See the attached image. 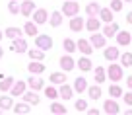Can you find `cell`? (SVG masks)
I'll use <instances>...</instances> for the list:
<instances>
[{
  "label": "cell",
  "mask_w": 132,
  "mask_h": 115,
  "mask_svg": "<svg viewBox=\"0 0 132 115\" xmlns=\"http://www.w3.org/2000/svg\"><path fill=\"white\" fill-rule=\"evenodd\" d=\"M126 115H132V105H130V107L126 109Z\"/></svg>",
  "instance_id": "47"
},
{
  "label": "cell",
  "mask_w": 132,
  "mask_h": 115,
  "mask_svg": "<svg viewBox=\"0 0 132 115\" xmlns=\"http://www.w3.org/2000/svg\"><path fill=\"white\" fill-rule=\"evenodd\" d=\"M49 78H51V84H58V86H60L62 82H66V72H64V70H60V72H53Z\"/></svg>",
  "instance_id": "31"
},
{
  "label": "cell",
  "mask_w": 132,
  "mask_h": 115,
  "mask_svg": "<svg viewBox=\"0 0 132 115\" xmlns=\"http://www.w3.org/2000/svg\"><path fill=\"white\" fill-rule=\"evenodd\" d=\"M60 70H64V72H70V70H74L76 68V61L70 57V53L68 55H64V57H60Z\"/></svg>",
  "instance_id": "11"
},
{
  "label": "cell",
  "mask_w": 132,
  "mask_h": 115,
  "mask_svg": "<svg viewBox=\"0 0 132 115\" xmlns=\"http://www.w3.org/2000/svg\"><path fill=\"white\" fill-rule=\"evenodd\" d=\"M86 29H87L89 33H93V31H99V29H101V20H99V16L87 18V20H86Z\"/></svg>",
  "instance_id": "17"
},
{
  "label": "cell",
  "mask_w": 132,
  "mask_h": 115,
  "mask_svg": "<svg viewBox=\"0 0 132 115\" xmlns=\"http://www.w3.org/2000/svg\"><path fill=\"white\" fill-rule=\"evenodd\" d=\"M74 107H76V111H78V113H84V111L87 109V102L86 99H76V103H74Z\"/></svg>",
  "instance_id": "41"
},
{
  "label": "cell",
  "mask_w": 132,
  "mask_h": 115,
  "mask_svg": "<svg viewBox=\"0 0 132 115\" xmlns=\"http://www.w3.org/2000/svg\"><path fill=\"white\" fill-rule=\"evenodd\" d=\"M122 99H124V103H126V105H132V92H124V94H122Z\"/></svg>",
  "instance_id": "43"
},
{
  "label": "cell",
  "mask_w": 132,
  "mask_h": 115,
  "mask_svg": "<svg viewBox=\"0 0 132 115\" xmlns=\"http://www.w3.org/2000/svg\"><path fill=\"white\" fill-rule=\"evenodd\" d=\"M117 43H119L120 47H126V45H130L132 43V35L126 31V29H119V33H117Z\"/></svg>",
  "instance_id": "15"
},
{
  "label": "cell",
  "mask_w": 132,
  "mask_h": 115,
  "mask_svg": "<svg viewBox=\"0 0 132 115\" xmlns=\"http://www.w3.org/2000/svg\"><path fill=\"white\" fill-rule=\"evenodd\" d=\"M76 66H78L82 72H89V70H93V62H91V59L87 57V55H82V57L76 61Z\"/></svg>",
  "instance_id": "12"
},
{
  "label": "cell",
  "mask_w": 132,
  "mask_h": 115,
  "mask_svg": "<svg viewBox=\"0 0 132 115\" xmlns=\"http://www.w3.org/2000/svg\"><path fill=\"white\" fill-rule=\"evenodd\" d=\"M119 29H120L119 24H117V21H111V24H107L103 29H101V33H103V35L109 39V37H115L117 33H119Z\"/></svg>",
  "instance_id": "19"
},
{
  "label": "cell",
  "mask_w": 132,
  "mask_h": 115,
  "mask_svg": "<svg viewBox=\"0 0 132 115\" xmlns=\"http://www.w3.org/2000/svg\"><path fill=\"white\" fill-rule=\"evenodd\" d=\"M101 94H103V90L99 88L97 82H95V86H87V96H89L91 99H99V98H101Z\"/></svg>",
  "instance_id": "33"
},
{
  "label": "cell",
  "mask_w": 132,
  "mask_h": 115,
  "mask_svg": "<svg viewBox=\"0 0 132 115\" xmlns=\"http://www.w3.org/2000/svg\"><path fill=\"white\" fill-rule=\"evenodd\" d=\"M12 111H14V113H18V115H20V113L25 115V113H31V105H29L27 102H20V103H14Z\"/></svg>",
  "instance_id": "25"
},
{
  "label": "cell",
  "mask_w": 132,
  "mask_h": 115,
  "mask_svg": "<svg viewBox=\"0 0 132 115\" xmlns=\"http://www.w3.org/2000/svg\"><path fill=\"white\" fill-rule=\"evenodd\" d=\"M4 57V49H2V47H0V59Z\"/></svg>",
  "instance_id": "48"
},
{
  "label": "cell",
  "mask_w": 132,
  "mask_h": 115,
  "mask_svg": "<svg viewBox=\"0 0 132 115\" xmlns=\"http://www.w3.org/2000/svg\"><path fill=\"white\" fill-rule=\"evenodd\" d=\"M113 18H115V14H113L111 8H101V12H99V20L105 21V24H111Z\"/></svg>",
  "instance_id": "29"
},
{
  "label": "cell",
  "mask_w": 132,
  "mask_h": 115,
  "mask_svg": "<svg viewBox=\"0 0 132 115\" xmlns=\"http://www.w3.org/2000/svg\"><path fill=\"white\" fill-rule=\"evenodd\" d=\"M119 59H120V64L122 66H132V53H122Z\"/></svg>",
  "instance_id": "40"
},
{
  "label": "cell",
  "mask_w": 132,
  "mask_h": 115,
  "mask_svg": "<svg viewBox=\"0 0 132 115\" xmlns=\"http://www.w3.org/2000/svg\"><path fill=\"white\" fill-rule=\"evenodd\" d=\"M27 70L31 74H43V72H45V64H43L41 61H33V59H31V62L27 64Z\"/></svg>",
  "instance_id": "21"
},
{
  "label": "cell",
  "mask_w": 132,
  "mask_h": 115,
  "mask_svg": "<svg viewBox=\"0 0 132 115\" xmlns=\"http://www.w3.org/2000/svg\"><path fill=\"white\" fill-rule=\"evenodd\" d=\"M25 82H27V88H31V90H35V92H41L43 88H45L43 78H41V76H35V74H33V76H29Z\"/></svg>",
  "instance_id": "8"
},
{
  "label": "cell",
  "mask_w": 132,
  "mask_h": 115,
  "mask_svg": "<svg viewBox=\"0 0 132 115\" xmlns=\"http://www.w3.org/2000/svg\"><path fill=\"white\" fill-rule=\"evenodd\" d=\"M33 12H35V2H33V0H21L20 2V14L21 16L29 18Z\"/></svg>",
  "instance_id": "9"
},
{
  "label": "cell",
  "mask_w": 132,
  "mask_h": 115,
  "mask_svg": "<svg viewBox=\"0 0 132 115\" xmlns=\"http://www.w3.org/2000/svg\"><path fill=\"white\" fill-rule=\"evenodd\" d=\"M86 27V20L82 16H72L70 18V29L72 31H82Z\"/></svg>",
  "instance_id": "18"
},
{
  "label": "cell",
  "mask_w": 132,
  "mask_h": 115,
  "mask_svg": "<svg viewBox=\"0 0 132 115\" xmlns=\"http://www.w3.org/2000/svg\"><path fill=\"white\" fill-rule=\"evenodd\" d=\"M103 111H105V113H109V115H117V113H120V107H119V103L115 102V98L105 99V103H103Z\"/></svg>",
  "instance_id": "14"
},
{
  "label": "cell",
  "mask_w": 132,
  "mask_h": 115,
  "mask_svg": "<svg viewBox=\"0 0 132 115\" xmlns=\"http://www.w3.org/2000/svg\"><path fill=\"white\" fill-rule=\"evenodd\" d=\"M2 37H4V33H2V31H0V41H2Z\"/></svg>",
  "instance_id": "49"
},
{
  "label": "cell",
  "mask_w": 132,
  "mask_h": 115,
  "mask_svg": "<svg viewBox=\"0 0 132 115\" xmlns=\"http://www.w3.org/2000/svg\"><path fill=\"white\" fill-rule=\"evenodd\" d=\"M27 55H29V59H33V61H45V51L39 49V47L27 49Z\"/></svg>",
  "instance_id": "28"
},
{
  "label": "cell",
  "mask_w": 132,
  "mask_h": 115,
  "mask_svg": "<svg viewBox=\"0 0 132 115\" xmlns=\"http://www.w3.org/2000/svg\"><path fill=\"white\" fill-rule=\"evenodd\" d=\"M25 90H27V82H23V80H16V82H14V86L10 88L8 94H12L14 98H20V96H23Z\"/></svg>",
  "instance_id": "10"
},
{
  "label": "cell",
  "mask_w": 132,
  "mask_h": 115,
  "mask_svg": "<svg viewBox=\"0 0 132 115\" xmlns=\"http://www.w3.org/2000/svg\"><path fill=\"white\" fill-rule=\"evenodd\" d=\"M49 21H51V27H60L62 21H64V14L62 12H51Z\"/></svg>",
  "instance_id": "24"
},
{
  "label": "cell",
  "mask_w": 132,
  "mask_h": 115,
  "mask_svg": "<svg viewBox=\"0 0 132 115\" xmlns=\"http://www.w3.org/2000/svg\"><path fill=\"white\" fill-rule=\"evenodd\" d=\"M122 64H117L115 61L111 62V64L107 66V78L111 80V82H120L122 80Z\"/></svg>",
  "instance_id": "1"
},
{
  "label": "cell",
  "mask_w": 132,
  "mask_h": 115,
  "mask_svg": "<svg viewBox=\"0 0 132 115\" xmlns=\"http://www.w3.org/2000/svg\"><path fill=\"white\" fill-rule=\"evenodd\" d=\"M0 107H2V111H8V109H12L14 107V96L12 94H8V96H0Z\"/></svg>",
  "instance_id": "23"
},
{
  "label": "cell",
  "mask_w": 132,
  "mask_h": 115,
  "mask_svg": "<svg viewBox=\"0 0 132 115\" xmlns=\"http://www.w3.org/2000/svg\"><path fill=\"white\" fill-rule=\"evenodd\" d=\"M23 31H25V35H29V37H35L37 35V24L33 20H29V21H25V25H23Z\"/></svg>",
  "instance_id": "27"
},
{
  "label": "cell",
  "mask_w": 132,
  "mask_h": 115,
  "mask_svg": "<svg viewBox=\"0 0 132 115\" xmlns=\"http://www.w3.org/2000/svg\"><path fill=\"white\" fill-rule=\"evenodd\" d=\"M76 47H78V51H80L82 55H87V57L95 51L93 45L89 43V39H78V41H76Z\"/></svg>",
  "instance_id": "13"
},
{
  "label": "cell",
  "mask_w": 132,
  "mask_h": 115,
  "mask_svg": "<svg viewBox=\"0 0 132 115\" xmlns=\"http://www.w3.org/2000/svg\"><path fill=\"white\" fill-rule=\"evenodd\" d=\"M31 16H33V21L37 25H43V24L49 21V12H47L45 8H35V12H33Z\"/></svg>",
  "instance_id": "7"
},
{
  "label": "cell",
  "mask_w": 132,
  "mask_h": 115,
  "mask_svg": "<svg viewBox=\"0 0 132 115\" xmlns=\"http://www.w3.org/2000/svg\"><path fill=\"white\" fill-rule=\"evenodd\" d=\"M74 86H68L66 82H62L60 84V88H58V98H62L64 102H70L72 98H74Z\"/></svg>",
  "instance_id": "6"
},
{
  "label": "cell",
  "mask_w": 132,
  "mask_h": 115,
  "mask_svg": "<svg viewBox=\"0 0 132 115\" xmlns=\"http://www.w3.org/2000/svg\"><path fill=\"white\" fill-rule=\"evenodd\" d=\"M74 92L76 94H82V92H87V80L84 78V76H78V78L74 80Z\"/></svg>",
  "instance_id": "22"
},
{
  "label": "cell",
  "mask_w": 132,
  "mask_h": 115,
  "mask_svg": "<svg viewBox=\"0 0 132 115\" xmlns=\"http://www.w3.org/2000/svg\"><path fill=\"white\" fill-rule=\"evenodd\" d=\"M27 41H25L23 37H16V39H12V51H16V53H27Z\"/></svg>",
  "instance_id": "16"
},
{
  "label": "cell",
  "mask_w": 132,
  "mask_h": 115,
  "mask_svg": "<svg viewBox=\"0 0 132 115\" xmlns=\"http://www.w3.org/2000/svg\"><path fill=\"white\" fill-rule=\"evenodd\" d=\"M35 47H39V49H43V51L53 49V37H51V35H45V33L35 35Z\"/></svg>",
  "instance_id": "3"
},
{
  "label": "cell",
  "mask_w": 132,
  "mask_h": 115,
  "mask_svg": "<svg viewBox=\"0 0 132 115\" xmlns=\"http://www.w3.org/2000/svg\"><path fill=\"white\" fill-rule=\"evenodd\" d=\"M124 2H132V0H124Z\"/></svg>",
  "instance_id": "50"
},
{
  "label": "cell",
  "mask_w": 132,
  "mask_h": 115,
  "mask_svg": "<svg viewBox=\"0 0 132 115\" xmlns=\"http://www.w3.org/2000/svg\"><path fill=\"white\" fill-rule=\"evenodd\" d=\"M51 113H56V115H66L68 111H66V107L62 105V103L53 102V103H51Z\"/></svg>",
  "instance_id": "36"
},
{
  "label": "cell",
  "mask_w": 132,
  "mask_h": 115,
  "mask_svg": "<svg viewBox=\"0 0 132 115\" xmlns=\"http://www.w3.org/2000/svg\"><path fill=\"white\" fill-rule=\"evenodd\" d=\"M89 43L93 45V49H103L105 45H107V37L103 35V33H99V31H93L89 37Z\"/></svg>",
  "instance_id": "5"
},
{
  "label": "cell",
  "mask_w": 132,
  "mask_h": 115,
  "mask_svg": "<svg viewBox=\"0 0 132 115\" xmlns=\"http://www.w3.org/2000/svg\"><path fill=\"white\" fill-rule=\"evenodd\" d=\"M43 92H45V96L49 99H56L58 98V90L53 86V84H51V86H45V88H43Z\"/></svg>",
  "instance_id": "38"
},
{
  "label": "cell",
  "mask_w": 132,
  "mask_h": 115,
  "mask_svg": "<svg viewBox=\"0 0 132 115\" xmlns=\"http://www.w3.org/2000/svg\"><path fill=\"white\" fill-rule=\"evenodd\" d=\"M23 102H27L29 105H37V103L41 102V98H39V94H37L35 90H31V92L25 90V92H23Z\"/></svg>",
  "instance_id": "20"
},
{
  "label": "cell",
  "mask_w": 132,
  "mask_h": 115,
  "mask_svg": "<svg viewBox=\"0 0 132 115\" xmlns=\"http://www.w3.org/2000/svg\"><path fill=\"white\" fill-rule=\"evenodd\" d=\"M64 16L72 18V16H78L80 14V4L76 2V0H66L64 4H62V10H60Z\"/></svg>",
  "instance_id": "2"
},
{
  "label": "cell",
  "mask_w": 132,
  "mask_h": 115,
  "mask_svg": "<svg viewBox=\"0 0 132 115\" xmlns=\"http://www.w3.org/2000/svg\"><path fill=\"white\" fill-rule=\"evenodd\" d=\"M99 12H101V6H99L97 2H89V4L86 6V14H87V18L99 16Z\"/></svg>",
  "instance_id": "30"
},
{
  "label": "cell",
  "mask_w": 132,
  "mask_h": 115,
  "mask_svg": "<svg viewBox=\"0 0 132 115\" xmlns=\"http://www.w3.org/2000/svg\"><path fill=\"white\" fill-rule=\"evenodd\" d=\"M122 6H124V0H111V6H109V8H111L113 12H120Z\"/></svg>",
  "instance_id": "42"
},
{
  "label": "cell",
  "mask_w": 132,
  "mask_h": 115,
  "mask_svg": "<svg viewBox=\"0 0 132 115\" xmlns=\"http://www.w3.org/2000/svg\"><path fill=\"white\" fill-rule=\"evenodd\" d=\"M16 78L14 76H4V78H0V92H10V88L14 86Z\"/></svg>",
  "instance_id": "26"
},
{
  "label": "cell",
  "mask_w": 132,
  "mask_h": 115,
  "mask_svg": "<svg viewBox=\"0 0 132 115\" xmlns=\"http://www.w3.org/2000/svg\"><path fill=\"white\" fill-rule=\"evenodd\" d=\"M95 82L97 84H103L105 80H107V68H103V66H97V68H95Z\"/></svg>",
  "instance_id": "32"
},
{
  "label": "cell",
  "mask_w": 132,
  "mask_h": 115,
  "mask_svg": "<svg viewBox=\"0 0 132 115\" xmlns=\"http://www.w3.org/2000/svg\"><path fill=\"white\" fill-rule=\"evenodd\" d=\"M89 115H99V109H95V107H91V109H86Z\"/></svg>",
  "instance_id": "45"
},
{
  "label": "cell",
  "mask_w": 132,
  "mask_h": 115,
  "mask_svg": "<svg viewBox=\"0 0 132 115\" xmlns=\"http://www.w3.org/2000/svg\"><path fill=\"white\" fill-rule=\"evenodd\" d=\"M124 92H122V88L119 86V82H111V86H109V96H111V98H120V96H122Z\"/></svg>",
  "instance_id": "34"
},
{
  "label": "cell",
  "mask_w": 132,
  "mask_h": 115,
  "mask_svg": "<svg viewBox=\"0 0 132 115\" xmlns=\"http://www.w3.org/2000/svg\"><path fill=\"white\" fill-rule=\"evenodd\" d=\"M126 24H130V25H132V12H130V14H126Z\"/></svg>",
  "instance_id": "46"
},
{
  "label": "cell",
  "mask_w": 132,
  "mask_h": 115,
  "mask_svg": "<svg viewBox=\"0 0 132 115\" xmlns=\"http://www.w3.org/2000/svg\"><path fill=\"white\" fill-rule=\"evenodd\" d=\"M62 47H64L66 53H74V51H78V47H76V41H74V39H68V37L62 41Z\"/></svg>",
  "instance_id": "37"
},
{
  "label": "cell",
  "mask_w": 132,
  "mask_h": 115,
  "mask_svg": "<svg viewBox=\"0 0 132 115\" xmlns=\"http://www.w3.org/2000/svg\"><path fill=\"white\" fill-rule=\"evenodd\" d=\"M126 86H128V90H132V74L126 76Z\"/></svg>",
  "instance_id": "44"
},
{
  "label": "cell",
  "mask_w": 132,
  "mask_h": 115,
  "mask_svg": "<svg viewBox=\"0 0 132 115\" xmlns=\"http://www.w3.org/2000/svg\"><path fill=\"white\" fill-rule=\"evenodd\" d=\"M8 10H10V14L18 16V14H20V0H10V4H8Z\"/></svg>",
  "instance_id": "39"
},
{
  "label": "cell",
  "mask_w": 132,
  "mask_h": 115,
  "mask_svg": "<svg viewBox=\"0 0 132 115\" xmlns=\"http://www.w3.org/2000/svg\"><path fill=\"white\" fill-rule=\"evenodd\" d=\"M21 33H23V29H20V27H8L4 31V37H8V39H16V37H21Z\"/></svg>",
  "instance_id": "35"
},
{
  "label": "cell",
  "mask_w": 132,
  "mask_h": 115,
  "mask_svg": "<svg viewBox=\"0 0 132 115\" xmlns=\"http://www.w3.org/2000/svg\"><path fill=\"white\" fill-rule=\"evenodd\" d=\"M119 57H120V51H119V47L117 45H105L103 47V59L105 61H119Z\"/></svg>",
  "instance_id": "4"
}]
</instances>
